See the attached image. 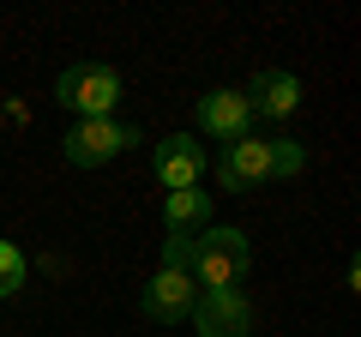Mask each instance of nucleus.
Instances as JSON below:
<instances>
[{"instance_id": "nucleus-1", "label": "nucleus", "mask_w": 361, "mask_h": 337, "mask_svg": "<svg viewBox=\"0 0 361 337\" xmlns=\"http://www.w3.org/2000/svg\"><path fill=\"white\" fill-rule=\"evenodd\" d=\"M247 265H253V253H247L241 229H199L187 241V277L199 289H241Z\"/></svg>"}, {"instance_id": "nucleus-2", "label": "nucleus", "mask_w": 361, "mask_h": 337, "mask_svg": "<svg viewBox=\"0 0 361 337\" xmlns=\"http://www.w3.org/2000/svg\"><path fill=\"white\" fill-rule=\"evenodd\" d=\"M54 97H61L78 121H109L121 109V97H127V78H121L115 66H103V61H78V66L61 73Z\"/></svg>"}, {"instance_id": "nucleus-3", "label": "nucleus", "mask_w": 361, "mask_h": 337, "mask_svg": "<svg viewBox=\"0 0 361 337\" xmlns=\"http://www.w3.org/2000/svg\"><path fill=\"white\" fill-rule=\"evenodd\" d=\"M127 145H139V127L109 115V121H78V127L61 139V151H66L73 168H103L109 157H121Z\"/></svg>"}, {"instance_id": "nucleus-4", "label": "nucleus", "mask_w": 361, "mask_h": 337, "mask_svg": "<svg viewBox=\"0 0 361 337\" xmlns=\"http://www.w3.org/2000/svg\"><path fill=\"white\" fill-rule=\"evenodd\" d=\"M277 168H271V139H235V145H223V157H217V187L223 193H253V187H265Z\"/></svg>"}, {"instance_id": "nucleus-5", "label": "nucleus", "mask_w": 361, "mask_h": 337, "mask_svg": "<svg viewBox=\"0 0 361 337\" xmlns=\"http://www.w3.org/2000/svg\"><path fill=\"white\" fill-rule=\"evenodd\" d=\"M187 319H193L199 337H247L253 331V307H247L241 289H199Z\"/></svg>"}, {"instance_id": "nucleus-6", "label": "nucleus", "mask_w": 361, "mask_h": 337, "mask_svg": "<svg viewBox=\"0 0 361 337\" xmlns=\"http://www.w3.org/2000/svg\"><path fill=\"white\" fill-rule=\"evenodd\" d=\"M199 175H205V145L193 133H169L157 145V181L169 193H180V187H199Z\"/></svg>"}, {"instance_id": "nucleus-7", "label": "nucleus", "mask_w": 361, "mask_h": 337, "mask_svg": "<svg viewBox=\"0 0 361 337\" xmlns=\"http://www.w3.org/2000/svg\"><path fill=\"white\" fill-rule=\"evenodd\" d=\"M247 127H253V109H247V97L241 91H211V97H199V133H211V139H223V145H235V139H247Z\"/></svg>"}, {"instance_id": "nucleus-8", "label": "nucleus", "mask_w": 361, "mask_h": 337, "mask_svg": "<svg viewBox=\"0 0 361 337\" xmlns=\"http://www.w3.org/2000/svg\"><path fill=\"white\" fill-rule=\"evenodd\" d=\"M241 97H247V109H253V115L289 121V115L301 109V78H295V73H277V66H265V73H259Z\"/></svg>"}, {"instance_id": "nucleus-9", "label": "nucleus", "mask_w": 361, "mask_h": 337, "mask_svg": "<svg viewBox=\"0 0 361 337\" xmlns=\"http://www.w3.org/2000/svg\"><path fill=\"white\" fill-rule=\"evenodd\" d=\"M193 301H199V283L187 271H157L151 283H145V313H151V319H163V325H175V319H187V313H193Z\"/></svg>"}, {"instance_id": "nucleus-10", "label": "nucleus", "mask_w": 361, "mask_h": 337, "mask_svg": "<svg viewBox=\"0 0 361 337\" xmlns=\"http://www.w3.org/2000/svg\"><path fill=\"white\" fill-rule=\"evenodd\" d=\"M163 223H169V235H175V241H193L199 229H211V193H199V187H180V193H169Z\"/></svg>"}, {"instance_id": "nucleus-11", "label": "nucleus", "mask_w": 361, "mask_h": 337, "mask_svg": "<svg viewBox=\"0 0 361 337\" xmlns=\"http://www.w3.org/2000/svg\"><path fill=\"white\" fill-rule=\"evenodd\" d=\"M25 277H30V259L13 241H0V301H13L18 289H25Z\"/></svg>"}, {"instance_id": "nucleus-12", "label": "nucleus", "mask_w": 361, "mask_h": 337, "mask_svg": "<svg viewBox=\"0 0 361 337\" xmlns=\"http://www.w3.org/2000/svg\"><path fill=\"white\" fill-rule=\"evenodd\" d=\"M301 163H307V151L295 139H271V168L277 175H301Z\"/></svg>"}]
</instances>
